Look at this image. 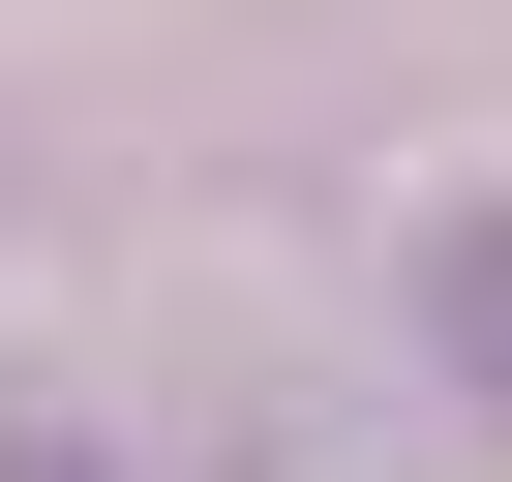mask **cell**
Instances as JSON below:
<instances>
[{"instance_id":"6da1fadb","label":"cell","mask_w":512,"mask_h":482,"mask_svg":"<svg viewBox=\"0 0 512 482\" xmlns=\"http://www.w3.org/2000/svg\"><path fill=\"white\" fill-rule=\"evenodd\" d=\"M422 332H452V362L512 392V211H452V241H422Z\"/></svg>"},{"instance_id":"7a4b0ae2","label":"cell","mask_w":512,"mask_h":482,"mask_svg":"<svg viewBox=\"0 0 512 482\" xmlns=\"http://www.w3.org/2000/svg\"><path fill=\"white\" fill-rule=\"evenodd\" d=\"M0 482H91V452H0Z\"/></svg>"}]
</instances>
